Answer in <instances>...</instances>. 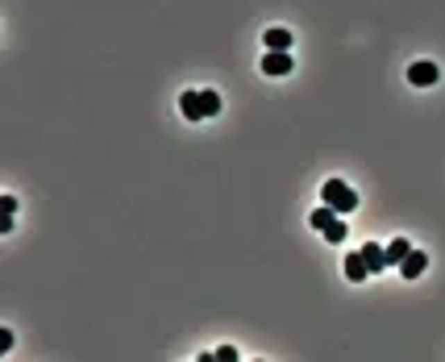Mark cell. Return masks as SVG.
I'll use <instances>...</instances> for the list:
<instances>
[{
	"label": "cell",
	"mask_w": 445,
	"mask_h": 362,
	"mask_svg": "<svg viewBox=\"0 0 445 362\" xmlns=\"http://www.w3.org/2000/svg\"><path fill=\"white\" fill-rule=\"evenodd\" d=\"M321 200H325L329 208H337V213H354V208H358V192H354L350 183H342V179H329V183L321 188Z\"/></svg>",
	"instance_id": "obj_1"
},
{
	"label": "cell",
	"mask_w": 445,
	"mask_h": 362,
	"mask_svg": "<svg viewBox=\"0 0 445 362\" xmlns=\"http://www.w3.org/2000/svg\"><path fill=\"white\" fill-rule=\"evenodd\" d=\"M437 79H442V71H437V63H429V58H421V63L408 67V83H412V88H433Z\"/></svg>",
	"instance_id": "obj_2"
},
{
	"label": "cell",
	"mask_w": 445,
	"mask_h": 362,
	"mask_svg": "<svg viewBox=\"0 0 445 362\" xmlns=\"http://www.w3.org/2000/svg\"><path fill=\"white\" fill-rule=\"evenodd\" d=\"M287 71H292V54H287V50H267V54H262V75H275V79H279V75H287Z\"/></svg>",
	"instance_id": "obj_3"
},
{
	"label": "cell",
	"mask_w": 445,
	"mask_h": 362,
	"mask_svg": "<svg viewBox=\"0 0 445 362\" xmlns=\"http://www.w3.org/2000/svg\"><path fill=\"white\" fill-rule=\"evenodd\" d=\"M425 267H429V254H425V250H408V258L400 263L404 279H421V275H425Z\"/></svg>",
	"instance_id": "obj_4"
},
{
	"label": "cell",
	"mask_w": 445,
	"mask_h": 362,
	"mask_svg": "<svg viewBox=\"0 0 445 362\" xmlns=\"http://www.w3.org/2000/svg\"><path fill=\"white\" fill-rule=\"evenodd\" d=\"M262 46H267V50H292V29H283V25L267 29V33H262Z\"/></svg>",
	"instance_id": "obj_5"
},
{
	"label": "cell",
	"mask_w": 445,
	"mask_h": 362,
	"mask_svg": "<svg viewBox=\"0 0 445 362\" xmlns=\"http://www.w3.org/2000/svg\"><path fill=\"white\" fill-rule=\"evenodd\" d=\"M179 113L187 121H204V108H200V92H183L179 96Z\"/></svg>",
	"instance_id": "obj_6"
},
{
	"label": "cell",
	"mask_w": 445,
	"mask_h": 362,
	"mask_svg": "<svg viewBox=\"0 0 445 362\" xmlns=\"http://www.w3.org/2000/svg\"><path fill=\"white\" fill-rule=\"evenodd\" d=\"M308 221H312V229H321V233H325L329 225H337V221H342V213H337V208H329V204H321V208H312V217H308Z\"/></svg>",
	"instance_id": "obj_7"
},
{
	"label": "cell",
	"mask_w": 445,
	"mask_h": 362,
	"mask_svg": "<svg viewBox=\"0 0 445 362\" xmlns=\"http://www.w3.org/2000/svg\"><path fill=\"white\" fill-rule=\"evenodd\" d=\"M362 258H367V267H371V275H375V271H387V250H383V246H375V242H367V246H362Z\"/></svg>",
	"instance_id": "obj_8"
},
{
	"label": "cell",
	"mask_w": 445,
	"mask_h": 362,
	"mask_svg": "<svg viewBox=\"0 0 445 362\" xmlns=\"http://www.w3.org/2000/svg\"><path fill=\"white\" fill-rule=\"evenodd\" d=\"M367 275H371V267H367L362 250H358V254H350V258H346V279H350V283H362Z\"/></svg>",
	"instance_id": "obj_9"
},
{
	"label": "cell",
	"mask_w": 445,
	"mask_h": 362,
	"mask_svg": "<svg viewBox=\"0 0 445 362\" xmlns=\"http://www.w3.org/2000/svg\"><path fill=\"white\" fill-rule=\"evenodd\" d=\"M408 250H412V246H408V242H404V238H396V242H392V246H387V267H400V263H404V258H408Z\"/></svg>",
	"instance_id": "obj_10"
},
{
	"label": "cell",
	"mask_w": 445,
	"mask_h": 362,
	"mask_svg": "<svg viewBox=\"0 0 445 362\" xmlns=\"http://www.w3.org/2000/svg\"><path fill=\"white\" fill-rule=\"evenodd\" d=\"M200 108H204V117H217V113H221V96H217L212 88H204V92H200Z\"/></svg>",
	"instance_id": "obj_11"
},
{
	"label": "cell",
	"mask_w": 445,
	"mask_h": 362,
	"mask_svg": "<svg viewBox=\"0 0 445 362\" xmlns=\"http://www.w3.org/2000/svg\"><path fill=\"white\" fill-rule=\"evenodd\" d=\"M321 238H325V242H333V246H337V242H346V225H342V221H337V225H329V229H325V233H321Z\"/></svg>",
	"instance_id": "obj_12"
},
{
	"label": "cell",
	"mask_w": 445,
	"mask_h": 362,
	"mask_svg": "<svg viewBox=\"0 0 445 362\" xmlns=\"http://www.w3.org/2000/svg\"><path fill=\"white\" fill-rule=\"evenodd\" d=\"M212 359H217V362H237V350H233V346H221Z\"/></svg>",
	"instance_id": "obj_13"
},
{
	"label": "cell",
	"mask_w": 445,
	"mask_h": 362,
	"mask_svg": "<svg viewBox=\"0 0 445 362\" xmlns=\"http://www.w3.org/2000/svg\"><path fill=\"white\" fill-rule=\"evenodd\" d=\"M0 208H4L8 217H12V213H17V196H0Z\"/></svg>",
	"instance_id": "obj_14"
},
{
	"label": "cell",
	"mask_w": 445,
	"mask_h": 362,
	"mask_svg": "<svg viewBox=\"0 0 445 362\" xmlns=\"http://www.w3.org/2000/svg\"><path fill=\"white\" fill-rule=\"evenodd\" d=\"M12 350V334L8 329H0V354H8Z\"/></svg>",
	"instance_id": "obj_15"
}]
</instances>
